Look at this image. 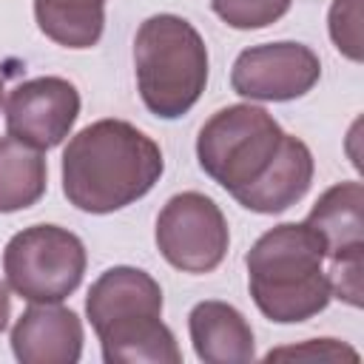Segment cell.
<instances>
[{"label":"cell","instance_id":"5b68a950","mask_svg":"<svg viewBox=\"0 0 364 364\" xmlns=\"http://www.w3.org/2000/svg\"><path fill=\"white\" fill-rule=\"evenodd\" d=\"M3 273L20 299L31 304H57L82 282L85 245L60 225H31L9 239Z\"/></svg>","mask_w":364,"mask_h":364},{"label":"cell","instance_id":"9c48e42d","mask_svg":"<svg viewBox=\"0 0 364 364\" xmlns=\"http://www.w3.org/2000/svg\"><path fill=\"white\" fill-rule=\"evenodd\" d=\"M85 313L100 336L108 327L139 321V318H159L162 316V290L154 276L139 267H108L88 290Z\"/></svg>","mask_w":364,"mask_h":364},{"label":"cell","instance_id":"e0dca14e","mask_svg":"<svg viewBox=\"0 0 364 364\" xmlns=\"http://www.w3.org/2000/svg\"><path fill=\"white\" fill-rule=\"evenodd\" d=\"M293 0H210V9L222 23L239 31L264 28L290 11Z\"/></svg>","mask_w":364,"mask_h":364},{"label":"cell","instance_id":"ac0fdd59","mask_svg":"<svg viewBox=\"0 0 364 364\" xmlns=\"http://www.w3.org/2000/svg\"><path fill=\"white\" fill-rule=\"evenodd\" d=\"M330 37L344 57L353 63L361 60V0H333Z\"/></svg>","mask_w":364,"mask_h":364},{"label":"cell","instance_id":"30bf717a","mask_svg":"<svg viewBox=\"0 0 364 364\" xmlns=\"http://www.w3.org/2000/svg\"><path fill=\"white\" fill-rule=\"evenodd\" d=\"M11 350L20 364H77L82 355V321L57 304H31L11 327Z\"/></svg>","mask_w":364,"mask_h":364},{"label":"cell","instance_id":"7c38bea8","mask_svg":"<svg viewBox=\"0 0 364 364\" xmlns=\"http://www.w3.org/2000/svg\"><path fill=\"white\" fill-rule=\"evenodd\" d=\"M193 353L205 364H245L256 358L247 318L228 301H199L188 316Z\"/></svg>","mask_w":364,"mask_h":364},{"label":"cell","instance_id":"3957f363","mask_svg":"<svg viewBox=\"0 0 364 364\" xmlns=\"http://www.w3.org/2000/svg\"><path fill=\"white\" fill-rule=\"evenodd\" d=\"M136 88L145 108L162 119L188 114L208 82L202 34L179 14L148 17L134 37Z\"/></svg>","mask_w":364,"mask_h":364},{"label":"cell","instance_id":"7a4b0ae2","mask_svg":"<svg viewBox=\"0 0 364 364\" xmlns=\"http://www.w3.org/2000/svg\"><path fill=\"white\" fill-rule=\"evenodd\" d=\"M324 259V242L307 222H284L262 233L245 256L259 313L276 324L318 316L333 299Z\"/></svg>","mask_w":364,"mask_h":364},{"label":"cell","instance_id":"ffe728a7","mask_svg":"<svg viewBox=\"0 0 364 364\" xmlns=\"http://www.w3.org/2000/svg\"><path fill=\"white\" fill-rule=\"evenodd\" d=\"M282 355H296V358H330V361H336V358H341V355H347V358H353V361L358 358L355 350L338 344L336 338H316V341H307V344H301V347H284V350L267 353L270 361H273V358H282Z\"/></svg>","mask_w":364,"mask_h":364},{"label":"cell","instance_id":"8992f818","mask_svg":"<svg viewBox=\"0 0 364 364\" xmlns=\"http://www.w3.org/2000/svg\"><path fill=\"white\" fill-rule=\"evenodd\" d=\"M154 239L171 267L182 273H210L228 253L230 230L210 196L185 191L171 196L159 210Z\"/></svg>","mask_w":364,"mask_h":364},{"label":"cell","instance_id":"ba28073f","mask_svg":"<svg viewBox=\"0 0 364 364\" xmlns=\"http://www.w3.org/2000/svg\"><path fill=\"white\" fill-rule=\"evenodd\" d=\"M80 117V94L63 77H34L20 82L6 100L9 136L48 151L60 145Z\"/></svg>","mask_w":364,"mask_h":364},{"label":"cell","instance_id":"44dd1931","mask_svg":"<svg viewBox=\"0 0 364 364\" xmlns=\"http://www.w3.org/2000/svg\"><path fill=\"white\" fill-rule=\"evenodd\" d=\"M9 316H11V296H9V287L0 282V333L9 324Z\"/></svg>","mask_w":364,"mask_h":364},{"label":"cell","instance_id":"7402d4cb","mask_svg":"<svg viewBox=\"0 0 364 364\" xmlns=\"http://www.w3.org/2000/svg\"><path fill=\"white\" fill-rule=\"evenodd\" d=\"M0 105H3V80H0Z\"/></svg>","mask_w":364,"mask_h":364},{"label":"cell","instance_id":"4fadbf2b","mask_svg":"<svg viewBox=\"0 0 364 364\" xmlns=\"http://www.w3.org/2000/svg\"><path fill=\"white\" fill-rule=\"evenodd\" d=\"M361 208H364V188L355 179L338 182L318 196V202L313 205L304 222L321 236L327 259L364 250Z\"/></svg>","mask_w":364,"mask_h":364},{"label":"cell","instance_id":"d6986e66","mask_svg":"<svg viewBox=\"0 0 364 364\" xmlns=\"http://www.w3.org/2000/svg\"><path fill=\"white\" fill-rule=\"evenodd\" d=\"M361 264H364V250L330 259V270H327L330 293L347 301L350 307H361Z\"/></svg>","mask_w":364,"mask_h":364},{"label":"cell","instance_id":"2e32d148","mask_svg":"<svg viewBox=\"0 0 364 364\" xmlns=\"http://www.w3.org/2000/svg\"><path fill=\"white\" fill-rule=\"evenodd\" d=\"M48 168L37 148L3 136L0 139V213L26 210L46 193Z\"/></svg>","mask_w":364,"mask_h":364},{"label":"cell","instance_id":"9a60e30c","mask_svg":"<svg viewBox=\"0 0 364 364\" xmlns=\"http://www.w3.org/2000/svg\"><path fill=\"white\" fill-rule=\"evenodd\" d=\"M40 31L65 48H91L105 28V0H34Z\"/></svg>","mask_w":364,"mask_h":364},{"label":"cell","instance_id":"8fae6325","mask_svg":"<svg viewBox=\"0 0 364 364\" xmlns=\"http://www.w3.org/2000/svg\"><path fill=\"white\" fill-rule=\"evenodd\" d=\"M313 182V154L310 148L299 139L284 134L279 142L276 156L264 168V173L250 182L247 188L230 193L242 208L253 213H282L290 205H296Z\"/></svg>","mask_w":364,"mask_h":364},{"label":"cell","instance_id":"52a82bcc","mask_svg":"<svg viewBox=\"0 0 364 364\" xmlns=\"http://www.w3.org/2000/svg\"><path fill=\"white\" fill-rule=\"evenodd\" d=\"M321 77L318 54L301 43H264L245 48L230 71V85L239 97L262 102H287L313 91Z\"/></svg>","mask_w":364,"mask_h":364},{"label":"cell","instance_id":"5bb4252c","mask_svg":"<svg viewBox=\"0 0 364 364\" xmlns=\"http://www.w3.org/2000/svg\"><path fill=\"white\" fill-rule=\"evenodd\" d=\"M108 364H179L182 353L171 327L159 318H139L97 336Z\"/></svg>","mask_w":364,"mask_h":364},{"label":"cell","instance_id":"6da1fadb","mask_svg":"<svg viewBox=\"0 0 364 364\" xmlns=\"http://www.w3.org/2000/svg\"><path fill=\"white\" fill-rule=\"evenodd\" d=\"M159 145L125 119H97L63 151V193L85 213H114L142 199L162 176Z\"/></svg>","mask_w":364,"mask_h":364},{"label":"cell","instance_id":"277c9868","mask_svg":"<svg viewBox=\"0 0 364 364\" xmlns=\"http://www.w3.org/2000/svg\"><path fill=\"white\" fill-rule=\"evenodd\" d=\"M282 136V125L264 108L228 105L199 128L196 159L216 185L236 193L264 173Z\"/></svg>","mask_w":364,"mask_h":364}]
</instances>
